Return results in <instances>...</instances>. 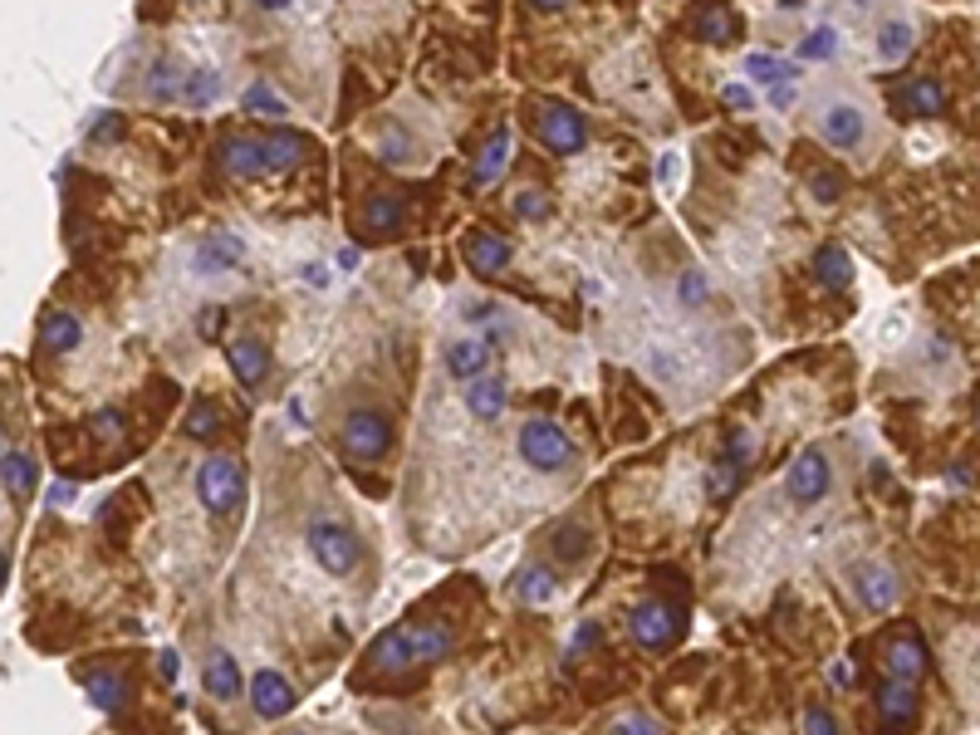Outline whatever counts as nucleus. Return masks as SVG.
I'll return each mask as SVG.
<instances>
[{"label": "nucleus", "mask_w": 980, "mask_h": 735, "mask_svg": "<svg viewBox=\"0 0 980 735\" xmlns=\"http://www.w3.org/2000/svg\"><path fill=\"white\" fill-rule=\"evenodd\" d=\"M451 647H457V633H451L447 623H403V627H393V633H383L373 643V653H368L363 667H358V681H363L368 671L431 667V662H441Z\"/></svg>", "instance_id": "1"}, {"label": "nucleus", "mask_w": 980, "mask_h": 735, "mask_svg": "<svg viewBox=\"0 0 980 735\" xmlns=\"http://www.w3.org/2000/svg\"><path fill=\"white\" fill-rule=\"evenodd\" d=\"M304 544H309L314 564H319L324 574H334V579H349L358 564H363V540H358V530L349 520H339V514H314V520L304 524Z\"/></svg>", "instance_id": "2"}, {"label": "nucleus", "mask_w": 980, "mask_h": 735, "mask_svg": "<svg viewBox=\"0 0 980 735\" xmlns=\"http://www.w3.org/2000/svg\"><path fill=\"white\" fill-rule=\"evenodd\" d=\"M525 123H530L534 138L560 157H574L588 147V118L560 99H525Z\"/></svg>", "instance_id": "3"}, {"label": "nucleus", "mask_w": 980, "mask_h": 735, "mask_svg": "<svg viewBox=\"0 0 980 735\" xmlns=\"http://www.w3.org/2000/svg\"><path fill=\"white\" fill-rule=\"evenodd\" d=\"M515 446H520L525 466L540 471V476H560V471L574 466V437L554 417H530L520 427V437H515Z\"/></svg>", "instance_id": "4"}, {"label": "nucleus", "mask_w": 980, "mask_h": 735, "mask_svg": "<svg viewBox=\"0 0 980 735\" xmlns=\"http://www.w3.org/2000/svg\"><path fill=\"white\" fill-rule=\"evenodd\" d=\"M196 500L206 506V514H216V520H230V514L240 510V500H246V471H240L236 456H206L202 466H196Z\"/></svg>", "instance_id": "5"}, {"label": "nucleus", "mask_w": 980, "mask_h": 735, "mask_svg": "<svg viewBox=\"0 0 980 735\" xmlns=\"http://www.w3.org/2000/svg\"><path fill=\"white\" fill-rule=\"evenodd\" d=\"M339 451L349 461H378L393 451V422L378 407H349L339 422Z\"/></svg>", "instance_id": "6"}, {"label": "nucleus", "mask_w": 980, "mask_h": 735, "mask_svg": "<svg viewBox=\"0 0 980 735\" xmlns=\"http://www.w3.org/2000/svg\"><path fill=\"white\" fill-rule=\"evenodd\" d=\"M682 613L667 603V598H642V603L628 608V643H638L642 653H667L682 637Z\"/></svg>", "instance_id": "7"}, {"label": "nucleus", "mask_w": 980, "mask_h": 735, "mask_svg": "<svg viewBox=\"0 0 980 735\" xmlns=\"http://www.w3.org/2000/svg\"><path fill=\"white\" fill-rule=\"evenodd\" d=\"M872 711H878V731L882 735H908L916 731V721H922V691H916V681H902V677H878V687H872Z\"/></svg>", "instance_id": "8"}, {"label": "nucleus", "mask_w": 980, "mask_h": 735, "mask_svg": "<svg viewBox=\"0 0 980 735\" xmlns=\"http://www.w3.org/2000/svg\"><path fill=\"white\" fill-rule=\"evenodd\" d=\"M211 167H216L221 177H230V182H256V177H270L275 167H270V147H266V133H226V138L216 143V152H211Z\"/></svg>", "instance_id": "9"}, {"label": "nucleus", "mask_w": 980, "mask_h": 735, "mask_svg": "<svg viewBox=\"0 0 980 735\" xmlns=\"http://www.w3.org/2000/svg\"><path fill=\"white\" fill-rule=\"evenodd\" d=\"M829 490H834V461H829L824 446H804L795 461H789L785 496L795 500V506H819Z\"/></svg>", "instance_id": "10"}, {"label": "nucleus", "mask_w": 980, "mask_h": 735, "mask_svg": "<svg viewBox=\"0 0 980 735\" xmlns=\"http://www.w3.org/2000/svg\"><path fill=\"white\" fill-rule=\"evenodd\" d=\"M814 128L834 152H858V147L868 143V113H863V103H853V99H834V103H824V113H819Z\"/></svg>", "instance_id": "11"}, {"label": "nucleus", "mask_w": 980, "mask_h": 735, "mask_svg": "<svg viewBox=\"0 0 980 735\" xmlns=\"http://www.w3.org/2000/svg\"><path fill=\"white\" fill-rule=\"evenodd\" d=\"M882 667H888L892 677H902V681H922L926 671H932L926 637L916 633V627H898V633H888V643H882Z\"/></svg>", "instance_id": "12"}, {"label": "nucleus", "mask_w": 980, "mask_h": 735, "mask_svg": "<svg viewBox=\"0 0 980 735\" xmlns=\"http://www.w3.org/2000/svg\"><path fill=\"white\" fill-rule=\"evenodd\" d=\"M246 697H250V711H256L260 721H284L294 711V701H300L294 697V681L275 667H260L256 677H250Z\"/></svg>", "instance_id": "13"}, {"label": "nucleus", "mask_w": 980, "mask_h": 735, "mask_svg": "<svg viewBox=\"0 0 980 735\" xmlns=\"http://www.w3.org/2000/svg\"><path fill=\"white\" fill-rule=\"evenodd\" d=\"M461 256H466V265H471L476 280H495V275H505V265L515 260V250L500 230L476 226V230H466V240H461Z\"/></svg>", "instance_id": "14"}, {"label": "nucleus", "mask_w": 980, "mask_h": 735, "mask_svg": "<svg viewBox=\"0 0 980 735\" xmlns=\"http://www.w3.org/2000/svg\"><path fill=\"white\" fill-rule=\"evenodd\" d=\"M853 593L863 598L868 608H892L902 598V579H898V569L892 564H882V559H863L858 569H853Z\"/></svg>", "instance_id": "15"}, {"label": "nucleus", "mask_w": 980, "mask_h": 735, "mask_svg": "<svg viewBox=\"0 0 980 735\" xmlns=\"http://www.w3.org/2000/svg\"><path fill=\"white\" fill-rule=\"evenodd\" d=\"M226 363L246 387H260L270 377V343L260 333H236L226 343Z\"/></svg>", "instance_id": "16"}, {"label": "nucleus", "mask_w": 980, "mask_h": 735, "mask_svg": "<svg viewBox=\"0 0 980 735\" xmlns=\"http://www.w3.org/2000/svg\"><path fill=\"white\" fill-rule=\"evenodd\" d=\"M83 691H89V701L103 716H123L128 697H133V681H128V671H119V667H93V671H83Z\"/></svg>", "instance_id": "17"}, {"label": "nucleus", "mask_w": 980, "mask_h": 735, "mask_svg": "<svg viewBox=\"0 0 980 735\" xmlns=\"http://www.w3.org/2000/svg\"><path fill=\"white\" fill-rule=\"evenodd\" d=\"M250 687V677L236 667V657L226 653V647H211L206 662H202V691L211 701H236L240 691Z\"/></svg>", "instance_id": "18"}, {"label": "nucleus", "mask_w": 980, "mask_h": 735, "mask_svg": "<svg viewBox=\"0 0 980 735\" xmlns=\"http://www.w3.org/2000/svg\"><path fill=\"white\" fill-rule=\"evenodd\" d=\"M403 216H407V202L397 192H378L373 202L363 206V212H358V236L363 240H387V236H397V230H403Z\"/></svg>", "instance_id": "19"}, {"label": "nucleus", "mask_w": 980, "mask_h": 735, "mask_svg": "<svg viewBox=\"0 0 980 735\" xmlns=\"http://www.w3.org/2000/svg\"><path fill=\"white\" fill-rule=\"evenodd\" d=\"M466 407H471V417H481V422H495V417L510 407V383H505L500 373L476 377V383H466Z\"/></svg>", "instance_id": "20"}, {"label": "nucleus", "mask_w": 980, "mask_h": 735, "mask_svg": "<svg viewBox=\"0 0 980 735\" xmlns=\"http://www.w3.org/2000/svg\"><path fill=\"white\" fill-rule=\"evenodd\" d=\"M266 147H270V167H275V172H294V167L314 162V143L304 138L300 128H270Z\"/></svg>", "instance_id": "21"}, {"label": "nucleus", "mask_w": 980, "mask_h": 735, "mask_svg": "<svg viewBox=\"0 0 980 735\" xmlns=\"http://www.w3.org/2000/svg\"><path fill=\"white\" fill-rule=\"evenodd\" d=\"M447 373L457 383H476L491 373V349L481 339H451L447 343Z\"/></svg>", "instance_id": "22"}, {"label": "nucleus", "mask_w": 980, "mask_h": 735, "mask_svg": "<svg viewBox=\"0 0 980 735\" xmlns=\"http://www.w3.org/2000/svg\"><path fill=\"white\" fill-rule=\"evenodd\" d=\"M187 79H192V69H187L177 55H162L153 69H147L143 93H147V99H157V103H167V99H182V93H187Z\"/></svg>", "instance_id": "23"}, {"label": "nucleus", "mask_w": 980, "mask_h": 735, "mask_svg": "<svg viewBox=\"0 0 980 735\" xmlns=\"http://www.w3.org/2000/svg\"><path fill=\"white\" fill-rule=\"evenodd\" d=\"M691 35L706 39V45H735L741 39V20H735L731 5H706L691 15Z\"/></svg>", "instance_id": "24"}, {"label": "nucleus", "mask_w": 980, "mask_h": 735, "mask_svg": "<svg viewBox=\"0 0 980 735\" xmlns=\"http://www.w3.org/2000/svg\"><path fill=\"white\" fill-rule=\"evenodd\" d=\"M809 270H814V280H819L824 290H848V285H853V256L838 246V240L819 246V250H814V265H809Z\"/></svg>", "instance_id": "25"}, {"label": "nucleus", "mask_w": 980, "mask_h": 735, "mask_svg": "<svg viewBox=\"0 0 980 735\" xmlns=\"http://www.w3.org/2000/svg\"><path fill=\"white\" fill-rule=\"evenodd\" d=\"M40 343H45L49 353H74L83 343V324H79V314H69V309H49L45 314V324H40Z\"/></svg>", "instance_id": "26"}, {"label": "nucleus", "mask_w": 980, "mask_h": 735, "mask_svg": "<svg viewBox=\"0 0 980 735\" xmlns=\"http://www.w3.org/2000/svg\"><path fill=\"white\" fill-rule=\"evenodd\" d=\"M505 162H510V133L495 128V133H491V143L481 147L476 167H471V182H476V186H495V182L505 177Z\"/></svg>", "instance_id": "27"}, {"label": "nucleus", "mask_w": 980, "mask_h": 735, "mask_svg": "<svg viewBox=\"0 0 980 735\" xmlns=\"http://www.w3.org/2000/svg\"><path fill=\"white\" fill-rule=\"evenodd\" d=\"M902 109H908L912 118H942V113H946V89L936 79L902 83Z\"/></svg>", "instance_id": "28"}, {"label": "nucleus", "mask_w": 980, "mask_h": 735, "mask_svg": "<svg viewBox=\"0 0 980 735\" xmlns=\"http://www.w3.org/2000/svg\"><path fill=\"white\" fill-rule=\"evenodd\" d=\"M554 588H560V579H554L550 569H544V564H520V574H515L510 579V593L520 598V603H550L554 598Z\"/></svg>", "instance_id": "29"}, {"label": "nucleus", "mask_w": 980, "mask_h": 735, "mask_svg": "<svg viewBox=\"0 0 980 735\" xmlns=\"http://www.w3.org/2000/svg\"><path fill=\"white\" fill-rule=\"evenodd\" d=\"M0 471H5V496L10 500H30V490H35V461H30V451L25 446H5Z\"/></svg>", "instance_id": "30"}, {"label": "nucleus", "mask_w": 980, "mask_h": 735, "mask_svg": "<svg viewBox=\"0 0 980 735\" xmlns=\"http://www.w3.org/2000/svg\"><path fill=\"white\" fill-rule=\"evenodd\" d=\"M912 45H916V30H912V20H902V15H888L878 25V59H888V65H898V59H908L912 55Z\"/></svg>", "instance_id": "31"}, {"label": "nucleus", "mask_w": 980, "mask_h": 735, "mask_svg": "<svg viewBox=\"0 0 980 735\" xmlns=\"http://www.w3.org/2000/svg\"><path fill=\"white\" fill-rule=\"evenodd\" d=\"M550 550L560 564H578L588 550H594V534L584 530V524H560V530L550 534Z\"/></svg>", "instance_id": "32"}, {"label": "nucleus", "mask_w": 980, "mask_h": 735, "mask_svg": "<svg viewBox=\"0 0 980 735\" xmlns=\"http://www.w3.org/2000/svg\"><path fill=\"white\" fill-rule=\"evenodd\" d=\"M230 265H240V240L236 236H216V240H206L202 246V256H196V270H230Z\"/></svg>", "instance_id": "33"}, {"label": "nucleus", "mask_w": 980, "mask_h": 735, "mask_svg": "<svg viewBox=\"0 0 980 735\" xmlns=\"http://www.w3.org/2000/svg\"><path fill=\"white\" fill-rule=\"evenodd\" d=\"M182 437H192V441H216L221 437V407L211 403H196L192 412H187V422H182Z\"/></svg>", "instance_id": "34"}, {"label": "nucleus", "mask_w": 980, "mask_h": 735, "mask_svg": "<svg viewBox=\"0 0 980 735\" xmlns=\"http://www.w3.org/2000/svg\"><path fill=\"white\" fill-rule=\"evenodd\" d=\"M216 93H221V69H216V65H196V69H192V79H187V93H182V99L192 103V109H206V103L216 99Z\"/></svg>", "instance_id": "35"}, {"label": "nucleus", "mask_w": 980, "mask_h": 735, "mask_svg": "<svg viewBox=\"0 0 980 735\" xmlns=\"http://www.w3.org/2000/svg\"><path fill=\"white\" fill-rule=\"evenodd\" d=\"M745 69H751V79H761V83H795L799 79V65H779V59H770V55H751L745 59Z\"/></svg>", "instance_id": "36"}, {"label": "nucleus", "mask_w": 980, "mask_h": 735, "mask_svg": "<svg viewBox=\"0 0 980 735\" xmlns=\"http://www.w3.org/2000/svg\"><path fill=\"white\" fill-rule=\"evenodd\" d=\"M240 103H246V113H266V118H284V113H290V103H284L270 83H250Z\"/></svg>", "instance_id": "37"}, {"label": "nucleus", "mask_w": 980, "mask_h": 735, "mask_svg": "<svg viewBox=\"0 0 980 735\" xmlns=\"http://www.w3.org/2000/svg\"><path fill=\"white\" fill-rule=\"evenodd\" d=\"M838 55V30L834 25H819L799 39V59H834Z\"/></svg>", "instance_id": "38"}, {"label": "nucleus", "mask_w": 980, "mask_h": 735, "mask_svg": "<svg viewBox=\"0 0 980 735\" xmlns=\"http://www.w3.org/2000/svg\"><path fill=\"white\" fill-rule=\"evenodd\" d=\"M799 731H804V735H838V716H834V711H824V706H814V701H809V706H804V716H799Z\"/></svg>", "instance_id": "39"}, {"label": "nucleus", "mask_w": 980, "mask_h": 735, "mask_svg": "<svg viewBox=\"0 0 980 735\" xmlns=\"http://www.w3.org/2000/svg\"><path fill=\"white\" fill-rule=\"evenodd\" d=\"M677 299L687 304V309H697V304H706V275H701V270H687V275L677 280Z\"/></svg>", "instance_id": "40"}, {"label": "nucleus", "mask_w": 980, "mask_h": 735, "mask_svg": "<svg viewBox=\"0 0 980 735\" xmlns=\"http://www.w3.org/2000/svg\"><path fill=\"white\" fill-rule=\"evenodd\" d=\"M809 186H814L819 202H838V196H843V172H829V167H819V172L809 177Z\"/></svg>", "instance_id": "41"}, {"label": "nucleus", "mask_w": 980, "mask_h": 735, "mask_svg": "<svg viewBox=\"0 0 980 735\" xmlns=\"http://www.w3.org/2000/svg\"><path fill=\"white\" fill-rule=\"evenodd\" d=\"M515 216H520V220H544V216H550V196H544V192H520V196H515Z\"/></svg>", "instance_id": "42"}, {"label": "nucleus", "mask_w": 980, "mask_h": 735, "mask_svg": "<svg viewBox=\"0 0 980 735\" xmlns=\"http://www.w3.org/2000/svg\"><path fill=\"white\" fill-rule=\"evenodd\" d=\"M123 128H128V118H123V113H103V118L93 123V143H119Z\"/></svg>", "instance_id": "43"}, {"label": "nucleus", "mask_w": 980, "mask_h": 735, "mask_svg": "<svg viewBox=\"0 0 980 735\" xmlns=\"http://www.w3.org/2000/svg\"><path fill=\"white\" fill-rule=\"evenodd\" d=\"M598 637H604V627H598V623H584V627H578V633H574V647H568V662H578V657H584L588 647L598 643Z\"/></svg>", "instance_id": "44"}, {"label": "nucleus", "mask_w": 980, "mask_h": 735, "mask_svg": "<svg viewBox=\"0 0 980 735\" xmlns=\"http://www.w3.org/2000/svg\"><path fill=\"white\" fill-rule=\"evenodd\" d=\"M613 735H662V726L652 716H623L613 726Z\"/></svg>", "instance_id": "45"}, {"label": "nucleus", "mask_w": 980, "mask_h": 735, "mask_svg": "<svg viewBox=\"0 0 980 735\" xmlns=\"http://www.w3.org/2000/svg\"><path fill=\"white\" fill-rule=\"evenodd\" d=\"M93 432H99V437H119L123 432V412H119V407H109V412L93 417Z\"/></svg>", "instance_id": "46"}, {"label": "nucleus", "mask_w": 980, "mask_h": 735, "mask_svg": "<svg viewBox=\"0 0 980 735\" xmlns=\"http://www.w3.org/2000/svg\"><path fill=\"white\" fill-rule=\"evenodd\" d=\"M795 99H799V89H795V83H775V89H770V109H779V113H785V109H795Z\"/></svg>", "instance_id": "47"}, {"label": "nucleus", "mask_w": 980, "mask_h": 735, "mask_svg": "<svg viewBox=\"0 0 980 735\" xmlns=\"http://www.w3.org/2000/svg\"><path fill=\"white\" fill-rule=\"evenodd\" d=\"M725 103H731V109H755V99H751V89H745V83H725Z\"/></svg>", "instance_id": "48"}, {"label": "nucleus", "mask_w": 980, "mask_h": 735, "mask_svg": "<svg viewBox=\"0 0 980 735\" xmlns=\"http://www.w3.org/2000/svg\"><path fill=\"white\" fill-rule=\"evenodd\" d=\"M568 5H574V0H525V10H534V15H560Z\"/></svg>", "instance_id": "49"}, {"label": "nucleus", "mask_w": 980, "mask_h": 735, "mask_svg": "<svg viewBox=\"0 0 980 735\" xmlns=\"http://www.w3.org/2000/svg\"><path fill=\"white\" fill-rule=\"evenodd\" d=\"M829 681H834L838 691H848L853 687V662H834V667H829Z\"/></svg>", "instance_id": "50"}, {"label": "nucleus", "mask_w": 980, "mask_h": 735, "mask_svg": "<svg viewBox=\"0 0 980 735\" xmlns=\"http://www.w3.org/2000/svg\"><path fill=\"white\" fill-rule=\"evenodd\" d=\"M157 667H162V677H167V681H172V677H177V671H182V657H177V653H172V647H162V653H157Z\"/></svg>", "instance_id": "51"}, {"label": "nucleus", "mask_w": 980, "mask_h": 735, "mask_svg": "<svg viewBox=\"0 0 980 735\" xmlns=\"http://www.w3.org/2000/svg\"><path fill=\"white\" fill-rule=\"evenodd\" d=\"M221 324H226V314H221V309H202V333H206V339H216Z\"/></svg>", "instance_id": "52"}, {"label": "nucleus", "mask_w": 980, "mask_h": 735, "mask_svg": "<svg viewBox=\"0 0 980 735\" xmlns=\"http://www.w3.org/2000/svg\"><path fill=\"white\" fill-rule=\"evenodd\" d=\"M250 5H256V10H266V15H280V10H290L294 0H250Z\"/></svg>", "instance_id": "53"}, {"label": "nucleus", "mask_w": 980, "mask_h": 735, "mask_svg": "<svg viewBox=\"0 0 980 735\" xmlns=\"http://www.w3.org/2000/svg\"><path fill=\"white\" fill-rule=\"evenodd\" d=\"M65 500H74V490H69V486H55V490H49V506H65Z\"/></svg>", "instance_id": "54"}, {"label": "nucleus", "mask_w": 980, "mask_h": 735, "mask_svg": "<svg viewBox=\"0 0 980 735\" xmlns=\"http://www.w3.org/2000/svg\"><path fill=\"white\" fill-rule=\"evenodd\" d=\"M290 735H314V731H290Z\"/></svg>", "instance_id": "55"}, {"label": "nucleus", "mask_w": 980, "mask_h": 735, "mask_svg": "<svg viewBox=\"0 0 980 735\" xmlns=\"http://www.w3.org/2000/svg\"><path fill=\"white\" fill-rule=\"evenodd\" d=\"M182 5H192V0H182Z\"/></svg>", "instance_id": "56"}]
</instances>
